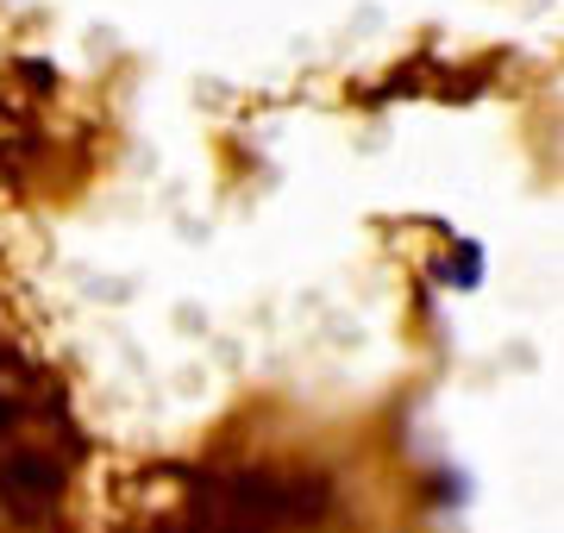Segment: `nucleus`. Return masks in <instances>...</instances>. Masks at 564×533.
Instances as JSON below:
<instances>
[{
	"instance_id": "3",
	"label": "nucleus",
	"mask_w": 564,
	"mask_h": 533,
	"mask_svg": "<svg viewBox=\"0 0 564 533\" xmlns=\"http://www.w3.org/2000/svg\"><path fill=\"white\" fill-rule=\"evenodd\" d=\"M20 76H25V83H39V88H57V69H51L44 57H25V63H20Z\"/></svg>"
},
{
	"instance_id": "2",
	"label": "nucleus",
	"mask_w": 564,
	"mask_h": 533,
	"mask_svg": "<svg viewBox=\"0 0 564 533\" xmlns=\"http://www.w3.org/2000/svg\"><path fill=\"white\" fill-rule=\"evenodd\" d=\"M440 276L452 289H477L484 283V246H477V239H452V258H445Z\"/></svg>"
},
{
	"instance_id": "1",
	"label": "nucleus",
	"mask_w": 564,
	"mask_h": 533,
	"mask_svg": "<svg viewBox=\"0 0 564 533\" xmlns=\"http://www.w3.org/2000/svg\"><path fill=\"white\" fill-rule=\"evenodd\" d=\"M63 465L51 458V452L39 446H7L0 452V502H7V514L13 521H44V514L57 509V496H63Z\"/></svg>"
}]
</instances>
